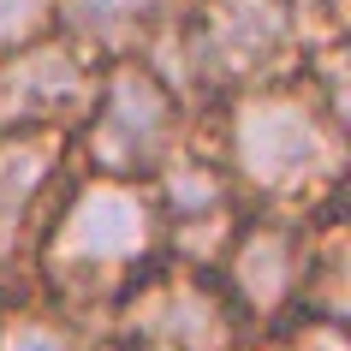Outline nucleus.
Returning a JSON list of instances; mask_svg holds the SVG:
<instances>
[{
    "mask_svg": "<svg viewBox=\"0 0 351 351\" xmlns=\"http://www.w3.org/2000/svg\"><path fill=\"white\" fill-rule=\"evenodd\" d=\"M239 173L262 191H304L339 167V131L304 95H250L232 119Z\"/></svg>",
    "mask_w": 351,
    "mask_h": 351,
    "instance_id": "f257e3e1",
    "label": "nucleus"
},
{
    "mask_svg": "<svg viewBox=\"0 0 351 351\" xmlns=\"http://www.w3.org/2000/svg\"><path fill=\"white\" fill-rule=\"evenodd\" d=\"M149 239H155V221L137 191L90 185L54 232V268L60 280H108L119 268H137L149 256Z\"/></svg>",
    "mask_w": 351,
    "mask_h": 351,
    "instance_id": "f03ea898",
    "label": "nucleus"
},
{
    "mask_svg": "<svg viewBox=\"0 0 351 351\" xmlns=\"http://www.w3.org/2000/svg\"><path fill=\"white\" fill-rule=\"evenodd\" d=\"M90 143L95 161L113 173H143L161 161L173 143V95L161 90V77H149L143 66H119L101 90Z\"/></svg>",
    "mask_w": 351,
    "mask_h": 351,
    "instance_id": "7ed1b4c3",
    "label": "nucleus"
},
{
    "mask_svg": "<svg viewBox=\"0 0 351 351\" xmlns=\"http://www.w3.org/2000/svg\"><path fill=\"white\" fill-rule=\"evenodd\" d=\"M197 60L215 77H250L292 42V6L286 0H215L197 24Z\"/></svg>",
    "mask_w": 351,
    "mask_h": 351,
    "instance_id": "20e7f679",
    "label": "nucleus"
},
{
    "mask_svg": "<svg viewBox=\"0 0 351 351\" xmlns=\"http://www.w3.org/2000/svg\"><path fill=\"white\" fill-rule=\"evenodd\" d=\"M298 280H310V256L286 226H250L232 250V292L250 315H280L292 304Z\"/></svg>",
    "mask_w": 351,
    "mask_h": 351,
    "instance_id": "39448f33",
    "label": "nucleus"
},
{
    "mask_svg": "<svg viewBox=\"0 0 351 351\" xmlns=\"http://www.w3.org/2000/svg\"><path fill=\"white\" fill-rule=\"evenodd\" d=\"M143 339L167 346V351H226L232 346V315L203 286H173V292H161L149 304Z\"/></svg>",
    "mask_w": 351,
    "mask_h": 351,
    "instance_id": "423d86ee",
    "label": "nucleus"
},
{
    "mask_svg": "<svg viewBox=\"0 0 351 351\" xmlns=\"http://www.w3.org/2000/svg\"><path fill=\"white\" fill-rule=\"evenodd\" d=\"M48 167H54V143L48 137H12V143H0V256L12 250L24 215H30V197L48 179Z\"/></svg>",
    "mask_w": 351,
    "mask_h": 351,
    "instance_id": "0eeeda50",
    "label": "nucleus"
},
{
    "mask_svg": "<svg viewBox=\"0 0 351 351\" xmlns=\"http://www.w3.org/2000/svg\"><path fill=\"white\" fill-rule=\"evenodd\" d=\"M167 12H173V0H66V24L95 42H125L149 24H161Z\"/></svg>",
    "mask_w": 351,
    "mask_h": 351,
    "instance_id": "6e6552de",
    "label": "nucleus"
},
{
    "mask_svg": "<svg viewBox=\"0 0 351 351\" xmlns=\"http://www.w3.org/2000/svg\"><path fill=\"white\" fill-rule=\"evenodd\" d=\"M0 351H72V339L42 315H19V322L0 328Z\"/></svg>",
    "mask_w": 351,
    "mask_h": 351,
    "instance_id": "1a4fd4ad",
    "label": "nucleus"
},
{
    "mask_svg": "<svg viewBox=\"0 0 351 351\" xmlns=\"http://www.w3.org/2000/svg\"><path fill=\"white\" fill-rule=\"evenodd\" d=\"M42 6H48V0H0V42H24L36 30Z\"/></svg>",
    "mask_w": 351,
    "mask_h": 351,
    "instance_id": "9d476101",
    "label": "nucleus"
}]
</instances>
